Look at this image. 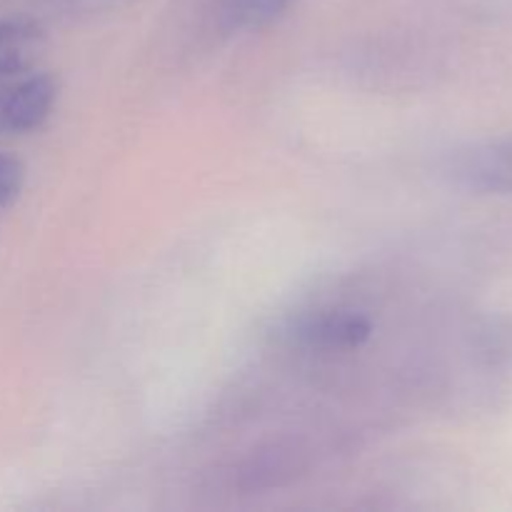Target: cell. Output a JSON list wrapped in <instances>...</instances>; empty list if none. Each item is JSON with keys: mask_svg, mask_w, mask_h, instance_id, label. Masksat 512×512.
Segmentation results:
<instances>
[{"mask_svg": "<svg viewBox=\"0 0 512 512\" xmlns=\"http://www.w3.org/2000/svg\"><path fill=\"white\" fill-rule=\"evenodd\" d=\"M463 188L488 195H512V135L485 140L463 150L453 163Z\"/></svg>", "mask_w": 512, "mask_h": 512, "instance_id": "cell-1", "label": "cell"}, {"mask_svg": "<svg viewBox=\"0 0 512 512\" xmlns=\"http://www.w3.org/2000/svg\"><path fill=\"white\" fill-rule=\"evenodd\" d=\"M293 0H218L220 25L225 30H260L280 18Z\"/></svg>", "mask_w": 512, "mask_h": 512, "instance_id": "cell-5", "label": "cell"}, {"mask_svg": "<svg viewBox=\"0 0 512 512\" xmlns=\"http://www.w3.org/2000/svg\"><path fill=\"white\" fill-rule=\"evenodd\" d=\"M25 168L13 155L0 153V208H8L23 190Z\"/></svg>", "mask_w": 512, "mask_h": 512, "instance_id": "cell-6", "label": "cell"}, {"mask_svg": "<svg viewBox=\"0 0 512 512\" xmlns=\"http://www.w3.org/2000/svg\"><path fill=\"white\" fill-rule=\"evenodd\" d=\"M300 343L310 350L343 353L365 345L373 335V323L365 313L350 308H328L308 315L295 328Z\"/></svg>", "mask_w": 512, "mask_h": 512, "instance_id": "cell-2", "label": "cell"}, {"mask_svg": "<svg viewBox=\"0 0 512 512\" xmlns=\"http://www.w3.org/2000/svg\"><path fill=\"white\" fill-rule=\"evenodd\" d=\"M485 345H488L490 355H495L503 363L512 365V320L510 323H500L485 335Z\"/></svg>", "mask_w": 512, "mask_h": 512, "instance_id": "cell-7", "label": "cell"}, {"mask_svg": "<svg viewBox=\"0 0 512 512\" xmlns=\"http://www.w3.org/2000/svg\"><path fill=\"white\" fill-rule=\"evenodd\" d=\"M40 40L43 33L33 20H0V75L28 68L30 60L38 55Z\"/></svg>", "mask_w": 512, "mask_h": 512, "instance_id": "cell-4", "label": "cell"}, {"mask_svg": "<svg viewBox=\"0 0 512 512\" xmlns=\"http://www.w3.org/2000/svg\"><path fill=\"white\" fill-rule=\"evenodd\" d=\"M58 98L53 75H33L10 88L0 98V128L10 133H28L48 120Z\"/></svg>", "mask_w": 512, "mask_h": 512, "instance_id": "cell-3", "label": "cell"}]
</instances>
